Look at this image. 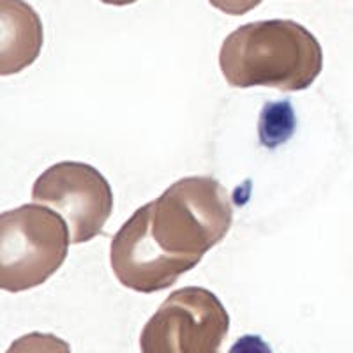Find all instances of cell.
I'll list each match as a JSON object with an SVG mask.
<instances>
[{
    "instance_id": "obj_8",
    "label": "cell",
    "mask_w": 353,
    "mask_h": 353,
    "mask_svg": "<svg viewBox=\"0 0 353 353\" xmlns=\"http://www.w3.org/2000/svg\"><path fill=\"white\" fill-rule=\"evenodd\" d=\"M209 2L217 11L226 12L230 17H242L258 8L263 0H209Z\"/></svg>"
},
{
    "instance_id": "obj_4",
    "label": "cell",
    "mask_w": 353,
    "mask_h": 353,
    "mask_svg": "<svg viewBox=\"0 0 353 353\" xmlns=\"http://www.w3.org/2000/svg\"><path fill=\"white\" fill-rule=\"evenodd\" d=\"M230 314L210 290L185 286L170 293L145 323L141 353H221Z\"/></svg>"
},
{
    "instance_id": "obj_2",
    "label": "cell",
    "mask_w": 353,
    "mask_h": 353,
    "mask_svg": "<svg viewBox=\"0 0 353 353\" xmlns=\"http://www.w3.org/2000/svg\"><path fill=\"white\" fill-rule=\"evenodd\" d=\"M219 65L232 87L299 92L323 69L320 41L293 20H260L235 28L221 44Z\"/></svg>"
},
{
    "instance_id": "obj_3",
    "label": "cell",
    "mask_w": 353,
    "mask_h": 353,
    "mask_svg": "<svg viewBox=\"0 0 353 353\" xmlns=\"http://www.w3.org/2000/svg\"><path fill=\"white\" fill-rule=\"evenodd\" d=\"M71 235L61 214L21 205L0 216V286L9 293L46 283L68 258Z\"/></svg>"
},
{
    "instance_id": "obj_9",
    "label": "cell",
    "mask_w": 353,
    "mask_h": 353,
    "mask_svg": "<svg viewBox=\"0 0 353 353\" xmlns=\"http://www.w3.org/2000/svg\"><path fill=\"white\" fill-rule=\"evenodd\" d=\"M228 353H272V348L260 336H242L233 343Z\"/></svg>"
},
{
    "instance_id": "obj_6",
    "label": "cell",
    "mask_w": 353,
    "mask_h": 353,
    "mask_svg": "<svg viewBox=\"0 0 353 353\" xmlns=\"http://www.w3.org/2000/svg\"><path fill=\"white\" fill-rule=\"evenodd\" d=\"M43 21L25 0H0V74L9 77L34 64L43 50Z\"/></svg>"
},
{
    "instance_id": "obj_1",
    "label": "cell",
    "mask_w": 353,
    "mask_h": 353,
    "mask_svg": "<svg viewBox=\"0 0 353 353\" xmlns=\"http://www.w3.org/2000/svg\"><path fill=\"white\" fill-rule=\"evenodd\" d=\"M232 223L233 203L225 185L212 176H184L115 233L113 274L132 292L170 288L226 237Z\"/></svg>"
},
{
    "instance_id": "obj_7",
    "label": "cell",
    "mask_w": 353,
    "mask_h": 353,
    "mask_svg": "<svg viewBox=\"0 0 353 353\" xmlns=\"http://www.w3.org/2000/svg\"><path fill=\"white\" fill-rule=\"evenodd\" d=\"M6 353H71V346L55 334L28 332L14 339Z\"/></svg>"
},
{
    "instance_id": "obj_5",
    "label": "cell",
    "mask_w": 353,
    "mask_h": 353,
    "mask_svg": "<svg viewBox=\"0 0 353 353\" xmlns=\"http://www.w3.org/2000/svg\"><path fill=\"white\" fill-rule=\"evenodd\" d=\"M32 200L61 214L71 244L96 239L113 212V191L106 176L78 161H62L44 170L34 182Z\"/></svg>"
},
{
    "instance_id": "obj_10",
    "label": "cell",
    "mask_w": 353,
    "mask_h": 353,
    "mask_svg": "<svg viewBox=\"0 0 353 353\" xmlns=\"http://www.w3.org/2000/svg\"><path fill=\"white\" fill-rule=\"evenodd\" d=\"M101 2L108 6H115V8H124V6L134 4V2H138V0H101Z\"/></svg>"
}]
</instances>
